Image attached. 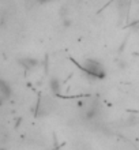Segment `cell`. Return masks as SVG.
I'll return each mask as SVG.
<instances>
[{"label":"cell","mask_w":139,"mask_h":150,"mask_svg":"<svg viewBox=\"0 0 139 150\" xmlns=\"http://www.w3.org/2000/svg\"><path fill=\"white\" fill-rule=\"evenodd\" d=\"M82 68H83V71L86 72V75L93 79H102V78H105V75H107V70L104 67V64L101 63L99 60H95V59L83 60Z\"/></svg>","instance_id":"obj_1"},{"label":"cell","mask_w":139,"mask_h":150,"mask_svg":"<svg viewBox=\"0 0 139 150\" xmlns=\"http://www.w3.org/2000/svg\"><path fill=\"white\" fill-rule=\"evenodd\" d=\"M49 86H51V90L53 94H59L60 90H61V83L57 78H52L51 82H49Z\"/></svg>","instance_id":"obj_2"},{"label":"cell","mask_w":139,"mask_h":150,"mask_svg":"<svg viewBox=\"0 0 139 150\" xmlns=\"http://www.w3.org/2000/svg\"><path fill=\"white\" fill-rule=\"evenodd\" d=\"M71 25H72V22L70 18H63V26L67 28V26H71Z\"/></svg>","instance_id":"obj_3"},{"label":"cell","mask_w":139,"mask_h":150,"mask_svg":"<svg viewBox=\"0 0 139 150\" xmlns=\"http://www.w3.org/2000/svg\"><path fill=\"white\" fill-rule=\"evenodd\" d=\"M40 3H48V1H52V0H38Z\"/></svg>","instance_id":"obj_4"},{"label":"cell","mask_w":139,"mask_h":150,"mask_svg":"<svg viewBox=\"0 0 139 150\" xmlns=\"http://www.w3.org/2000/svg\"><path fill=\"white\" fill-rule=\"evenodd\" d=\"M136 1H138V3H139V0H136Z\"/></svg>","instance_id":"obj_5"}]
</instances>
